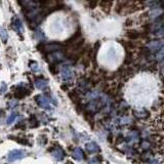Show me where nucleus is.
Here are the masks:
<instances>
[{"label":"nucleus","instance_id":"nucleus-1","mask_svg":"<svg viewBox=\"0 0 164 164\" xmlns=\"http://www.w3.org/2000/svg\"><path fill=\"white\" fill-rule=\"evenodd\" d=\"M35 101L40 108L47 110V111H52V104L49 103L48 100L46 98V97H44V95H36Z\"/></svg>","mask_w":164,"mask_h":164},{"label":"nucleus","instance_id":"nucleus-2","mask_svg":"<svg viewBox=\"0 0 164 164\" xmlns=\"http://www.w3.org/2000/svg\"><path fill=\"white\" fill-rule=\"evenodd\" d=\"M25 156H26V153H25V151H23V150H12V151H10L7 155V160L9 161V162H12V161L22 159V158Z\"/></svg>","mask_w":164,"mask_h":164},{"label":"nucleus","instance_id":"nucleus-3","mask_svg":"<svg viewBox=\"0 0 164 164\" xmlns=\"http://www.w3.org/2000/svg\"><path fill=\"white\" fill-rule=\"evenodd\" d=\"M61 74H62V78H63L66 82H72V80H73V72H72L71 68H70L69 66L62 67Z\"/></svg>","mask_w":164,"mask_h":164},{"label":"nucleus","instance_id":"nucleus-4","mask_svg":"<svg viewBox=\"0 0 164 164\" xmlns=\"http://www.w3.org/2000/svg\"><path fill=\"white\" fill-rule=\"evenodd\" d=\"M47 56H48L49 63L52 64L59 63V62H62L64 60V53L62 52H55L49 53V55H47Z\"/></svg>","mask_w":164,"mask_h":164},{"label":"nucleus","instance_id":"nucleus-5","mask_svg":"<svg viewBox=\"0 0 164 164\" xmlns=\"http://www.w3.org/2000/svg\"><path fill=\"white\" fill-rule=\"evenodd\" d=\"M52 157L55 158V160H58V161H62L65 158V156H66V154H65V151L61 148L60 146L56 147L55 150H52Z\"/></svg>","mask_w":164,"mask_h":164},{"label":"nucleus","instance_id":"nucleus-6","mask_svg":"<svg viewBox=\"0 0 164 164\" xmlns=\"http://www.w3.org/2000/svg\"><path fill=\"white\" fill-rule=\"evenodd\" d=\"M30 94V90H28L26 87H22V85H20L18 87L16 91V100H21V98H24L25 97Z\"/></svg>","mask_w":164,"mask_h":164},{"label":"nucleus","instance_id":"nucleus-7","mask_svg":"<svg viewBox=\"0 0 164 164\" xmlns=\"http://www.w3.org/2000/svg\"><path fill=\"white\" fill-rule=\"evenodd\" d=\"M11 28L19 33L23 32V24H22V22L20 21L19 18L15 16V18L12 19V21H11Z\"/></svg>","mask_w":164,"mask_h":164},{"label":"nucleus","instance_id":"nucleus-8","mask_svg":"<svg viewBox=\"0 0 164 164\" xmlns=\"http://www.w3.org/2000/svg\"><path fill=\"white\" fill-rule=\"evenodd\" d=\"M147 48H148L150 52H151V50H154V52H159V50L162 49V42L158 41V40L151 41L148 44V47H147Z\"/></svg>","mask_w":164,"mask_h":164},{"label":"nucleus","instance_id":"nucleus-9","mask_svg":"<svg viewBox=\"0 0 164 164\" xmlns=\"http://www.w3.org/2000/svg\"><path fill=\"white\" fill-rule=\"evenodd\" d=\"M85 149L87 150V152L88 153H98V152H100V147L97 143L94 142H90V143H87L85 145Z\"/></svg>","mask_w":164,"mask_h":164},{"label":"nucleus","instance_id":"nucleus-10","mask_svg":"<svg viewBox=\"0 0 164 164\" xmlns=\"http://www.w3.org/2000/svg\"><path fill=\"white\" fill-rule=\"evenodd\" d=\"M47 85H48V82H47L46 79L37 78V79L35 80V86H36V88H38V89L43 90V89L46 88Z\"/></svg>","mask_w":164,"mask_h":164},{"label":"nucleus","instance_id":"nucleus-11","mask_svg":"<svg viewBox=\"0 0 164 164\" xmlns=\"http://www.w3.org/2000/svg\"><path fill=\"white\" fill-rule=\"evenodd\" d=\"M72 156H73V158H74L75 160H77V161H81V160L84 159L83 151H82L81 149H79V148H76L74 151H73Z\"/></svg>","mask_w":164,"mask_h":164},{"label":"nucleus","instance_id":"nucleus-12","mask_svg":"<svg viewBox=\"0 0 164 164\" xmlns=\"http://www.w3.org/2000/svg\"><path fill=\"white\" fill-rule=\"evenodd\" d=\"M137 138H138V134H137V131H130L128 134V135L125 137V141L127 143H134V142H137Z\"/></svg>","mask_w":164,"mask_h":164},{"label":"nucleus","instance_id":"nucleus-13","mask_svg":"<svg viewBox=\"0 0 164 164\" xmlns=\"http://www.w3.org/2000/svg\"><path fill=\"white\" fill-rule=\"evenodd\" d=\"M126 36L130 39V40H137V39L141 37V34L135 30H129V31H127Z\"/></svg>","mask_w":164,"mask_h":164},{"label":"nucleus","instance_id":"nucleus-14","mask_svg":"<svg viewBox=\"0 0 164 164\" xmlns=\"http://www.w3.org/2000/svg\"><path fill=\"white\" fill-rule=\"evenodd\" d=\"M134 116L137 118H141V119H146V118L149 117V113L144 109L137 110V111H134Z\"/></svg>","mask_w":164,"mask_h":164},{"label":"nucleus","instance_id":"nucleus-15","mask_svg":"<svg viewBox=\"0 0 164 164\" xmlns=\"http://www.w3.org/2000/svg\"><path fill=\"white\" fill-rule=\"evenodd\" d=\"M0 38L3 43H6L7 42V39H8V33L7 31L4 29V28L0 27Z\"/></svg>","mask_w":164,"mask_h":164},{"label":"nucleus","instance_id":"nucleus-16","mask_svg":"<svg viewBox=\"0 0 164 164\" xmlns=\"http://www.w3.org/2000/svg\"><path fill=\"white\" fill-rule=\"evenodd\" d=\"M100 4L105 12H109L110 7H111V5H112V2L111 1H102Z\"/></svg>","mask_w":164,"mask_h":164},{"label":"nucleus","instance_id":"nucleus-17","mask_svg":"<svg viewBox=\"0 0 164 164\" xmlns=\"http://www.w3.org/2000/svg\"><path fill=\"white\" fill-rule=\"evenodd\" d=\"M48 69H49V71H50V73H52V74H53V75L58 74L59 69H58V66H56L55 64H50L49 67H48Z\"/></svg>","mask_w":164,"mask_h":164},{"label":"nucleus","instance_id":"nucleus-18","mask_svg":"<svg viewBox=\"0 0 164 164\" xmlns=\"http://www.w3.org/2000/svg\"><path fill=\"white\" fill-rule=\"evenodd\" d=\"M29 120H30V122H31V127H37L39 125V122L37 121V119H36L35 116H31Z\"/></svg>","mask_w":164,"mask_h":164},{"label":"nucleus","instance_id":"nucleus-19","mask_svg":"<svg viewBox=\"0 0 164 164\" xmlns=\"http://www.w3.org/2000/svg\"><path fill=\"white\" fill-rule=\"evenodd\" d=\"M10 138H12V140H15L16 142H18L20 144H22V145H28V142H27V140L26 138H21V137H10Z\"/></svg>","mask_w":164,"mask_h":164},{"label":"nucleus","instance_id":"nucleus-20","mask_svg":"<svg viewBox=\"0 0 164 164\" xmlns=\"http://www.w3.org/2000/svg\"><path fill=\"white\" fill-rule=\"evenodd\" d=\"M16 116H18V114H16V113H12V114H11V115L9 116V117L7 118L6 123H7V124L12 123V122H13V120H15L16 118Z\"/></svg>","mask_w":164,"mask_h":164},{"label":"nucleus","instance_id":"nucleus-21","mask_svg":"<svg viewBox=\"0 0 164 164\" xmlns=\"http://www.w3.org/2000/svg\"><path fill=\"white\" fill-rule=\"evenodd\" d=\"M30 67H31V69L34 70V71H37L38 70V65L36 62H30Z\"/></svg>","mask_w":164,"mask_h":164},{"label":"nucleus","instance_id":"nucleus-22","mask_svg":"<svg viewBox=\"0 0 164 164\" xmlns=\"http://www.w3.org/2000/svg\"><path fill=\"white\" fill-rule=\"evenodd\" d=\"M35 36H36V37H38V39H40V40L44 37V35H43V33H42L41 30H37V31H36V32H35Z\"/></svg>","mask_w":164,"mask_h":164},{"label":"nucleus","instance_id":"nucleus-23","mask_svg":"<svg viewBox=\"0 0 164 164\" xmlns=\"http://www.w3.org/2000/svg\"><path fill=\"white\" fill-rule=\"evenodd\" d=\"M1 85H2V87L0 86V94H2V93H4L5 91H6V88H7L6 84H5L4 82H2V83H1Z\"/></svg>","mask_w":164,"mask_h":164},{"label":"nucleus","instance_id":"nucleus-24","mask_svg":"<svg viewBox=\"0 0 164 164\" xmlns=\"http://www.w3.org/2000/svg\"><path fill=\"white\" fill-rule=\"evenodd\" d=\"M141 147L142 148H144V149H149V147H150V144H149V141H144V142L141 144Z\"/></svg>","mask_w":164,"mask_h":164},{"label":"nucleus","instance_id":"nucleus-25","mask_svg":"<svg viewBox=\"0 0 164 164\" xmlns=\"http://www.w3.org/2000/svg\"><path fill=\"white\" fill-rule=\"evenodd\" d=\"M16 106H18V102L16 101H12L8 103V107H9V108H16Z\"/></svg>","mask_w":164,"mask_h":164},{"label":"nucleus","instance_id":"nucleus-26","mask_svg":"<svg viewBox=\"0 0 164 164\" xmlns=\"http://www.w3.org/2000/svg\"><path fill=\"white\" fill-rule=\"evenodd\" d=\"M89 164H101V162L98 160H92V161H90Z\"/></svg>","mask_w":164,"mask_h":164},{"label":"nucleus","instance_id":"nucleus-27","mask_svg":"<svg viewBox=\"0 0 164 164\" xmlns=\"http://www.w3.org/2000/svg\"><path fill=\"white\" fill-rule=\"evenodd\" d=\"M98 2L95 1H92V2H89V5H90V8H91V6H94V5H97Z\"/></svg>","mask_w":164,"mask_h":164},{"label":"nucleus","instance_id":"nucleus-28","mask_svg":"<svg viewBox=\"0 0 164 164\" xmlns=\"http://www.w3.org/2000/svg\"><path fill=\"white\" fill-rule=\"evenodd\" d=\"M149 164H159V163H158V161H157V160H152Z\"/></svg>","mask_w":164,"mask_h":164},{"label":"nucleus","instance_id":"nucleus-29","mask_svg":"<svg viewBox=\"0 0 164 164\" xmlns=\"http://www.w3.org/2000/svg\"><path fill=\"white\" fill-rule=\"evenodd\" d=\"M67 164H73V163H72V162H68Z\"/></svg>","mask_w":164,"mask_h":164}]
</instances>
